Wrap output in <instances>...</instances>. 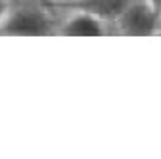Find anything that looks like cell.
I'll return each mask as SVG.
<instances>
[{
  "mask_svg": "<svg viewBox=\"0 0 161 159\" xmlns=\"http://www.w3.org/2000/svg\"><path fill=\"white\" fill-rule=\"evenodd\" d=\"M12 12V6H10V0H0V27L4 25V21L8 19Z\"/></svg>",
  "mask_w": 161,
  "mask_h": 159,
  "instance_id": "4",
  "label": "cell"
},
{
  "mask_svg": "<svg viewBox=\"0 0 161 159\" xmlns=\"http://www.w3.org/2000/svg\"><path fill=\"white\" fill-rule=\"evenodd\" d=\"M0 31L14 36H42L50 33V19L44 12L21 8L10 12Z\"/></svg>",
  "mask_w": 161,
  "mask_h": 159,
  "instance_id": "2",
  "label": "cell"
},
{
  "mask_svg": "<svg viewBox=\"0 0 161 159\" xmlns=\"http://www.w3.org/2000/svg\"><path fill=\"white\" fill-rule=\"evenodd\" d=\"M106 33L108 27L104 17L86 8L71 12L58 29V35L62 36H104Z\"/></svg>",
  "mask_w": 161,
  "mask_h": 159,
  "instance_id": "3",
  "label": "cell"
},
{
  "mask_svg": "<svg viewBox=\"0 0 161 159\" xmlns=\"http://www.w3.org/2000/svg\"><path fill=\"white\" fill-rule=\"evenodd\" d=\"M159 15L161 14L152 0H138V2H129L115 19H117V27L121 35L150 36L157 33Z\"/></svg>",
  "mask_w": 161,
  "mask_h": 159,
  "instance_id": "1",
  "label": "cell"
},
{
  "mask_svg": "<svg viewBox=\"0 0 161 159\" xmlns=\"http://www.w3.org/2000/svg\"><path fill=\"white\" fill-rule=\"evenodd\" d=\"M152 2L155 4V8L159 10V14H161V0H152Z\"/></svg>",
  "mask_w": 161,
  "mask_h": 159,
  "instance_id": "6",
  "label": "cell"
},
{
  "mask_svg": "<svg viewBox=\"0 0 161 159\" xmlns=\"http://www.w3.org/2000/svg\"><path fill=\"white\" fill-rule=\"evenodd\" d=\"M52 2H58V4H69V2H75V0H52Z\"/></svg>",
  "mask_w": 161,
  "mask_h": 159,
  "instance_id": "5",
  "label": "cell"
}]
</instances>
